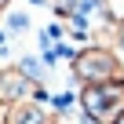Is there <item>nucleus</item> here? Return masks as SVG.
<instances>
[{
	"label": "nucleus",
	"mask_w": 124,
	"mask_h": 124,
	"mask_svg": "<svg viewBox=\"0 0 124 124\" xmlns=\"http://www.w3.org/2000/svg\"><path fill=\"white\" fill-rule=\"evenodd\" d=\"M26 99H47V91L40 88V80H29L18 66L0 70V102L11 106V102H26Z\"/></svg>",
	"instance_id": "obj_3"
},
{
	"label": "nucleus",
	"mask_w": 124,
	"mask_h": 124,
	"mask_svg": "<svg viewBox=\"0 0 124 124\" xmlns=\"http://www.w3.org/2000/svg\"><path fill=\"white\" fill-rule=\"evenodd\" d=\"M47 120H51V113H47L37 99L11 102V106H8V117H4V124H47Z\"/></svg>",
	"instance_id": "obj_4"
},
{
	"label": "nucleus",
	"mask_w": 124,
	"mask_h": 124,
	"mask_svg": "<svg viewBox=\"0 0 124 124\" xmlns=\"http://www.w3.org/2000/svg\"><path fill=\"white\" fill-rule=\"evenodd\" d=\"M113 47H117V55L124 58V22H117V44H113Z\"/></svg>",
	"instance_id": "obj_7"
},
{
	"label": "nucleus",
	"mask_w": 124,
	"mask_h": 124,
	"mask_svg": "<svg viewBox=\"0 0 124 124\" xmlns=\"http://www.w3.org/2000/svg\"><path fill=\"white\" fill-rule=\"evenodd\" d=\"M47 124H66V120H58V117H51V120H47Z\"/></svg>",
	"instance_id": "obj_8"
},
{
	"label": "nucleus",
	"mask_w": 124,
	"mask_h": 124,
	"mask_svg": "<svg viewBox=\"0 0 124 124\" xmlns=\"http://www.w3.org/2000/svg\"><path fill=\"white\" fill-rule=\"evenodd\" d=\"M70 73L80 88L88 84H109V80H124V58L113 47L102 44H88L70 58Z\"/></svg>",
	"instance_id": "obj_1"
},
{
	"label": "nucleus",
	"mask_w": 124,
	"mask_h": 124,
	"mask_svg": "<svg viewBox=\"0 0 124 124\" xmlns=\"http://www.w3.org/2000/svg\"><path fill=\"white\" fill-rule=\"evenodd\" d=\"M8 29H11V33L29 29V15H22V11H18V15H8Z\"/></svg>",
	"instance_id": "obj_6"
},
{
	"label": "nucleus",
	"mask_w": 124,
	"mask_h": 124,
	"mask_svg": "<svg viewBox=\"0 0 124 124\" xmlns=\"http://www.w3.org/2000/svg\"><path fill=\"white\" fill-rule=\"evenodd\" d=\"M77 102L91 124H124V80L88 84V88H80Z\"/></svg>",
	"instance_id": "obj_2"
},
{
	"label": "nucleus",
	"mask_w": 124,
	"mask_h": 124,
	"mask_svg": "<svg viewBox=\"0 0 124 124\" xmlns=\"http://www.w3.org/2000/svg\"><path fill=\"white\" fill-rule=\"evenodd\" d=\"M18 70H22L29 80H40V77H44V66H40L37 58H22V62H18Z\"/></svg>",
	"instance_id": "obj_5"
}]
</instances>
